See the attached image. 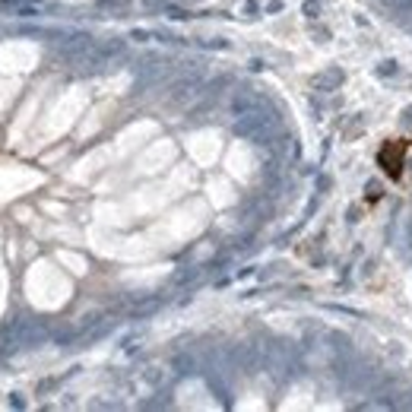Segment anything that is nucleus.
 Here are the masks:
<instances>
[{
	"label": "nucleus",
	"mask_w": 412,
	"mask_h": 412,
	"mask_svg": "<svg viewBox=\"0 0 412 412\" xmlns=\"http://www.w3.org/2000/svg\"><path fill=\"white\" fill-rule=\"evenodd\" d=\"M403 153H406V146L400 143H390L384 153H381V165H384V172L390 175V178H400V172H403Z\"/></svg>",
	"instance_id": "f257e3e1"
}]
</instances>
